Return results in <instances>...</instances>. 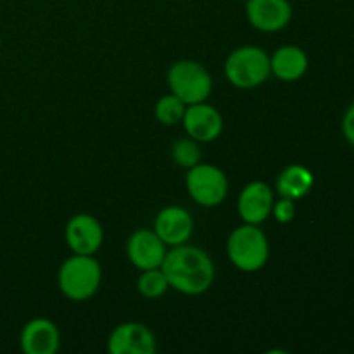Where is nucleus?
Returning a JSON list of instances; mask_svg holds the SVG:
<instances>
[{
  "mask_svg": "<svg viewBox=\"0 0 354 354\" xmlns=\"http://www.w3.org/2000/svg\"><path fill=\"white\" fill-rule=\"evenodd\" d=\"M169 289L185 296L204 294L214 282V265L206 251L196 245L182 244L166 252L161 265Z\"/></svg>",
  "mask_w": 354,
  "mask_h": 354,
  "instance_id": "obj_1",
  "label": "nucleus"
},
{
  "mask_svg": "<svg viewBox=\"0 0 354 354\" xmlns=\"http://www.w3.org/2000/svg\"><path fill=\"white\" fill-rule=\"evenodd\" d=\"M102 280V268L93 256L75 254L59 268L57 283L68 299L82 303L95 296Z\"/></svg>",
  "mask_w": 354,
  "mask_h": 354,
  "instance_id": "obj_2",
  "label": "nucleus"
},
{
  "mask_svg": "<svg viewBox=\"0 0 354 354\" xmlns=\"http://www.w3.org/2000/svg\"><path fill=\"white\" fill-rule=\"evenodd\" d=\"M227 254L232 265L245 273L261 270L270 258V244L258 225L244 223L235 228L227 241Z\"/></svg>",
  "mask_w": 354,
  "mask_h": 354,
  "instance_id": "obj_3",
  "label": "nucleus"
},
{
  "mask_svg": "<svg viewBox=\"0 0 354 354\" xmlns=\"http://www.w3.org/2000/svg\"><path fill=\"white\" fill-rule=\"evenodd\" d=\"M272 75L270 55L265 48L244 45L232 52L225 61V76L237 88H256Z\"/></svg>",
  "mask_w": 354,
  "mask_h": 354,
  "instance_id": "obj_4",
  "label": "nucleus"
},
{
  "mask_svg": "<svg viewBox=\"0 0 354 354\" xmlns=\"http://www.w3.org/2000/svg\"><path fill=\"white\" fill-rule=\"evenodd\" d=\"M166 80H168L169 92L183 100L187 106L206 102L213 90V78L209 71L203 64L190 59H183L171 64Z\"/></svg>",
  "mask_w": 354,
  "mask_h": 354,
  "instance_id": "obj_5",
  "label": "nucleus"
},
{
  "mask_svg": "<svg viewBox=\"0 0 354 354\" xmlns=\"http://www.w3.org/2000/svg\"><path fill=\"white\" fill-rule=\"evenodd\" d=\"M185 187L194 203L204 207L220 206L228 194L227 175L218 166L199 162L189 168L185 176Z\"/></svg>",
  "mask_w": 354,
  "mask_h": 354,
  "instance_id": "obj_6",
  "label": "nucleus"
},
{
  "mask_svg": "<svg viewBox=\"0 0 354 354\" xmlns=\"http://www.w3.org/2000/svg\"><path fill=\"white\" fill-rule=\"evenodd\" d=\"M156 349L154 334L138 322L120 324L107 339V351L111 354H154Z\"/></svg>",
  "mask_w": 354,
  "mask_h": 354,
  "instance_id": "obj_7",
  "label": "nucleus"
},
{
  "mask_svg": "<svg viewBox=\"0 0 354 354\" xmlns=\"http://www.w3.org/2000/svg\"><path fill=\"white\" fill-rule=\"evenodd\" d=\"M66 242L73 254L93 256L104 242L102 225L92 214H75L66 225Z\"/></svg>",
  "mask_w": 354,
  "mask_h": 354,
  "instance_id": "obj_8",
  "label": "nucleus"
},
{
  "mask_svg": "<svg viewBox=\"0 0 354 354\" xmlns=\"http://www.w3.org/2000/svg\"><path fill=\"white\" fill-rule=\"evenodd\" d=\"M245 16L256 30L275 33L290 23L292 6L289 0H248Z\"/></svg>",
  "mask_w": 354,
  "mask_h": 354,
  "instance_id": "obj_9",
  "label": "nucleus"
},
{
  "mask_svg": "<svg viewBox=\"0 0 354 354\" xmlns=\"http://www.w3.org/2000/svg\"><path fill=\"white\" fill-rule=\"evenodd\" d=\"M166 244L154 230L140 228L133 232L127 242V254L131 265L138 270L161 268L166 256Z\"/></svg>",
  "mask_w": 354,
  "mask_h": 354,
  "instance_id": "obj_10",
  "label": "nucleus"
},
{
  "mask_svg": "<svg viewBox=\"0 0 354 354\" xmlns=\"http://www.w3.org/2000/svg\"><path fill=\"white\" fill-rule=\"evenodd\" d=\"M273 204H275V197H273L272 187L265 182H251L241 190V196H239V216L244 223L261 225L272 216Z\"/></svg>",
  "mask_w": 354,
  "mask_h": 354,
  "instance_id": "obj_11",
  "label": "nucleus"
},
{
  "mask_svg": "<svg viewBox=\"0 0 354 354\" xmlns=\"http://www.w3.org/2000/svg\"><path fill=\"white\" fill-rule=\"evenodd\" d=\"M182 123L189 137L197 142H213L223 131L221 113L206 102L187 106Z\"/></svg>",
  "mask_w": 354,
  "mask_h": 354,
  "instance_id": "obj_12",
  "label": "nucleus"
},
{
  "mask_svg": "<svg viewBox=\"0 0 354 354\" xmlns=\"http://www.w3.org/2000/svg\"><path fill=\"white\" fill-rule=\"evenodd\" d=\"M154 232L168 248L187 244L192 237L194 220L187 209L180 206H168L158 213L154 220Z\"/></svg>",
  "mask_w": 354,
  "mask_h": 354,
  "instance_id": "obj_13",
  "label": "nucleus"
},
{
  "mask_svg": "<svg viewBox=\"0 0 354 354\" xmlns=\"http://www.w3.org/2000/svg\"><path fill=\"white\" fill-rule=\"evenodd\" d=\"M19 346L26 354H55L61 346L57 325L47 318H33L21 330Z\"/></svg>",
  "mask_w": 354,
  "mask_h": 354,
  "instance_id": "obj_14",
  "label": "nucleus"
},
{
  "mask_svg": "<svg viewBox=\"0 0 354 354\" xmlns=\"http://www.w3.org/2000/svg\"><path fill=\"white\" fill-rule=\"evenodd\" d=\"M308 55L297 45H283L270 55V68L280 82H297L308 71Z\"/></svg>",
  "mask_w": 354,
  "mask_h": 354,
  "instance_id": "obj_15",
  "label": "nucleus"
},
{
  "mask_svg": "<svg viewBox=\"0 0 354 354\" xmlns=\"http://www.w3.org/2000/svg\"><path fill=\"white\" fill-rule=\"evenodd\" d=\"M315 185V176L311 169L301 165H290L277 178V192L280 197L299 201L311 192Z\"/></svg>",
  "mask_w": 354,
  "mask_h": 354,
  "instance_id": "obj_16",
  "label": "nucleus"
},
{
  "mask_svg": "<svg viewBox=\"0 0 354 354\" xmlns=\"http://www.w3.org/2000/svg\"><path fill=\"white\" fill-rule=\"evenodd\" d=\"M137 289L145 299H158L168 292L169 283L161 268L144 270L137 280Z\"/></svg>",
  "mask_w": 354,
  "mask_h": 354,
  "instance_id": "obj_17",
  "label": "nucleus"
},
{
  "mask_svg": "<svg viewBox=\"0 0 354 354\" xmlns=\"http://www.w3.org/2000/svg\"><path fill=\"white\" fill-rule=\"evenodd\" d=\"M185 109L187 104L183 100H180L176 95L169 93V95L161 97L156 102V120L161 124H166V127H173V124L182 123Z\"/></svg>",
  "mask_w": 354,
  "mask_h": 354,
  "instance_id": "obj_18",
  "label": "nucleus"
},
{
  "mask_svg": "<svg viewBox=\"0 0 354 354\" xmlns=\"http://www.w3.org/2000/svg\"><path fill=\"white\" fill-rule=\"evenodd\" d=\"M171 158L182 168H194L196 165H199L201 159H203V152H201L199 142L194 140V138H180L173 144L171 147Z\"/></svg>",
  "mask_w": 354,
  "mask_h": 354,
  "instance_id": "obj_19",
  "label": "nucleus"
},
{
  "mask_svg": "<svg viewBox=\"0 0 354 354\" xmlns=\"http://www.w3.org/2000/svg\"><path fill=\"white\" fill-rule=\"evenodd\" d=\"M272 214L279 223H290L296 218V201L280 197V201H275V204H273Z\"/></svg>",
  "mask_w": 354,
  "mask_h": 354,
  "instance_id": "obj_20",
  "label": "nucleus"
},
{
  "mask_svg": "<svg viewBox=\"0 0 354 354\" xmlns=\"http://www.w3.org/2000/svg\"><path fill=\"white\" fill-rule=\"evenodd\" d=\"M342 133L344 138L354 147V102L346 109L344 118H342Z\"/></svg>",
  "mask_w": 354,
  "mask_h": 354,
  "instance_id": "obj_21",
  "label": "nucleus"
},
{
  "mask_svg": "<svg viewBox=\"0 0 354 354\" xmlns=\"http://www.w3.org/2000/svg\"><path fill=\"white\" fill-rule=\"evenodd\" d=\"M241 2H248V0H241Z\"/></svg>",
  "mask_w": 354,
  "mask_h": 354,
  "instance_id": "obj_22",
  "label": "nucleus"
}]
</instances>
